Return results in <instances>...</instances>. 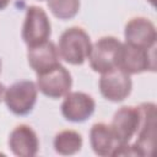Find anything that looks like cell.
Segmentation results:
<instances>
[{
    "label": "cell",
    "mask_w": 157,
    "mask_h": 157,
    "mask_svg": "<svg viewBox=\"0 0 157 157\" xmlns=\"http://www.w3.org/2000/svg\"><path fill=\"white\" fill-rule=\"evenodd\" d=\"M92 43L87 32L81 27L65 29L59 39V56L71 65H82L88 59Z\"/></svg>",
    "instance_id": "obj_1"
},
{
    "label": "cell",
    "mask_w": 157,
    "mask_h": 157,
    "mask_svg": "<svg viewBox=\"0 0 157 157\" xmlns=\"http://www.w3.org/2000/svg\"><path fill=\"white\" fill-rule=\"evenodd\" d=\"M140 123L136 131V141L131 145L135 156H151L156 137V105L142 103L139 105Z\"/></svg>",
    "instance_id": "obj_2"
},
{
    "label": "cell",
    "mask_w": 157,
    "mask_h": 157,
    "mask_svg": "<svg viewBox=\"0 0 157 157\" xmlns=\"http://www.w3.org/2000/svg\"><path fill=\"white\" fill-rule=\"evenodd\" d=\"M118 69L129 75L156 70L155 48L144 49L140 47L123 43L118 59Z\"/></svg>",
    "instance_id": "obj_3"
},
{
    "label": "cell",
    "mask_w": 157,
    "mask_h": 157,
    "mask_svg": "<svg viewBox=\"0 0 157 157\" xmlns=\"http://www.w3.org/2000/svg\"><path fill=\"white\" fill-rule=\"evenodd\" d=\"M38 96L37 85L32 81H18L6 88L4 101L10 112L16 115H27L36 105Z\"/></svg>",
    "instance_id": "obj_4"
},
{
    "label": "cell",
    "mask_w": 157,
    "mask_h": 157,
    "mask_svg": "<svg viewBox=\"0 0 157 157\" xmlns=\"http://www.w3.org/2000/svg\"><path fill=\"white\" fill-rule=\"evenodd\" d=\"M121 42L114 37H102L94 44L88 56L91 69L96 72L104 74L118 67V59Z\"/></svg>",
    "instance_id": "obj_5"
},
{
    "label": "cell",
    "mask_w": 157,
    "mask_h": 157,
    "mask_svg": "<svg viewBox=\"0 0 157 157\" xmlns=\"http://www.w3.org/2000/svg\"><path fill=\"white\" fill-rule=\"evenodd\" d=\"M52 33L50 21L47 12L38 6H29L26 11L22 26V39L28 47L44 43Z\"/></svg>",
    "instance_id": "obj_6"
},
{
    "label": "cell",
    "mask_w": 157,
    "mask_h": 157,
    "mask_svg": "<svg viewBox=\"0 0 157 157\" xmlns=\"http://www.w3.org/2000/svg\"><path fill=\"white\" fill-rule=\"evenodd\" d=\"M37 88L47 97L56 99L70 92L72 86L71 74L63 66L56 65L53 69L37 74Z\"/></svg>",
    "instance_id": "obj_7"
},
{
    "label": "cell",
    "mask_w": 157,
    "mask_h": 157,
    "mask_svg": "<svg viewBox=\"0 0 157 157\" xmlns=\"http://www.w3.org/2000/svg\"><path fill=\"white\" fill-rule=\"evenodd\" d=\"M98 85L102 96L114 103L124 101L132 88L130 75L118 67L102 74Z\"/></svg>",
    "instance_id": "obj_8"
},
{
    "label": "cell",
    "mask_w": 157,
    "mask_h": 157,
    "mask_svg": "<svg viewBox=\"0 0 157 157\" xmlns=\"http://www.w3.org/2000/svg\"><path fill=\"white\" fill-rule=\"evenodd\" d=\"M61 103L63 117L72 123L86 121L96 109L94 99L85 92H69Z\"/></svg>",
    "instance_id": "obj_9"
},
{
    "label": "cell",
    "mask_w": 157,
    "mask_h": 157,
    "mask_svg": "<svg viewBox=\"0 0 157 157\" xmlns=\"http://www.w3.org/2000/svg\"><path fill=\"white\" fill-rule=\"evenodd\" d=\"M125 43L144 49H152L156 47L157 32L155 25L146 17H134L126 25L124 29Z\"/></svg>",
    "instance_id": "obj_10"
},
{
    "label": "cell",
    "mask_w": 157,
    "mask_h": 157,
    "mask_svg": "<svg viewBox=\"0 0 157 157\" xmlns=\"http://www.w3.org/2000/svg\"><path fill=\"white\" fill-rule=\"evenodd\" d=\"M140 123L139 107H121L112 119L110 128L121 145L129 144L136 134Z\"/></svg>",
    "instance_id": "obj_11"
},
{
    "label": "cell",
    "mask_w": 157,
    "mask_h": 157,
    "mask_svg": "<svg viewBox=\"0 0 157 157\" xmlns=\"http://www.w3.org/2000/svg\"><path fill=\"white\" fill-rule=\"evenodd\" d=\"M9 147L15 156L33 157L39 150V141L34 130L26 125H17L9 136Z\"/></svg>",
    "instance_id": "obj_12"
},
{
    "label": "cell",
    "mask_w": 157,
    "mask_h": 157,
    "mask_svg": "<svg viewBox=\"0 0 157 157\" xmlns=\"http://www.w3.org/2000/svg\"><path fill=\"white\" fill-rule=\"evenodd\" d=\"M90 142L93 152L102 157L115 156L123 146L114 135L110 125L104 123L93 124L90 130Z\"/></svg>",
    "instance_id": "obj_13"
},
{
    "label": "cell",
    "mask_w": 157,
    "mask_h": 157,
    "mask_svg": "<svg viewBox=\"0 0 157 157\" xmlns=\"http://www.w3.org/2000/svg\"><path fill=\"white\" fill-rule=\"evenodd\" d=\"M27 59L29 66L37 74H42L59 65V52L53 42H44L33 47H28Z\"/></svg>",
    "instance_id": "obj_14"
},
{
    "label": "cell",
    "mask_w": 157,
    "mask_h": 157,
    "mask_svg": "<svg viewBox=\"0 0 157 157\" xmlns=\"http://www.w3.org/2000/svg\"><path fill=\"white\" fill-rule=\"evenodd\" d=\"M82 136L75 130H63L54 137V150L63 156L77 153L82 147Z\"/></svg>",
    "instance_id": "obj_15"
},
{
    "label": "cell",
    "mask_w": 157,
    "mask_h": 157,
    "mask_svg": "<svg viewBox=\"0 0 157 157\" xmlns=\"http://www.w3.org/2000/svg\"><path fill=\"white\" fill-rule=\"evenodd\" d=\"M48 7L59 20L74 18L80 10V0H48Z\"/></svg>",
    "instance_id": "obj_16"
},
{
    "label": "cell",
    "mask_w": 157,
    "mask_h": 157,
    "mask_svg": "<svg viewBox=\"0 0 157 157\" xmlns=\"http://www.w3.org/2000/svg\"><path fill=\"white\" fill-rule=\"evenodd\" d=\"M10 1L11 0H0V11L4 10V9H6L9 6V4H10Z\"/></svg>",
    "instance_id": "obj_17"
},
{
    "label": "cell",
    "mask_w": 157,
    "mask_h": 157,
    "mask_svg": "<svg viewBox=\"0 0 157 157\" xmlns=\"http://www.w3.org/2000/svg\"><path fill=\"white\" fill-rule=\"evenodd\" d=\"M5 91H6V87L0 82V102L4 99V96H5Z\"/></svg>",
    "instance_id": "obj_18"
},
{
    "label": "cell",
    "mask_w": 157,
    "mask_h": 157,
    "mask_svg": "<svg viewBox=\"0 0 157 157\" xmlns=\"http://www.w3.org/2000/svg\"><path fill=\"white\" fill-rule=\"evenodd\" d=\"M148 1H150V2L152 4V5H155V0H148Z\"/></svg>",
    "instance_id": "obj_19"
},
{
    "label": "cell",
    "mask_w": 157,
    "mask_h": 157,
    "mask_svg": "<svg viewBox=\"0 0 157 157\" xmlns=\"http://www.w3.org/2000/svg\"><path fill=\"white\" fill-rule=\"evenodd\" d=\"M0 72H1V61H0Z\"/></svg>",
    "instance_id": "obj_20"
}]
</instances>
